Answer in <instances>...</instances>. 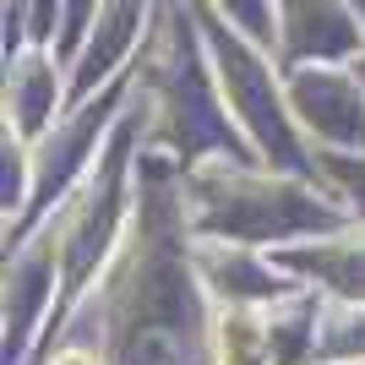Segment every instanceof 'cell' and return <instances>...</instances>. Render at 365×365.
Returning <instances> with one entry per match:
<instances>
[{"label": "cell", "instance_id": "cell-1", "mask_svg": "<svg viewBox=\"0 0 365 365\" xmlns=\"http://www.w3.org/2000/svg\"><path fill=\"white\" fill-rule=\"evenodd\" d=\"M185 191V218L191 235H213V240H240V245H262V240H289L300 229H344V218H354L349 207H327L317 202L305 185L273 180L245 169V153H218L191 164V175H180Z\"/></svg>", "mask_w": 365, "mask_h": 365}, {"label": "cell", "instance_id": "cell-2", "mask_svg": "<svg viewBox=\"0 0 365 365\" xmlns=\"http://www.w3.org/2000/svg\"><path fill=\"white\" fill-rule=\"evenodd\" d=\"M284 98L289 115L333 153H365V76L333 61L284 66Z\"/></svg>", "mask_w": 365, "mask_h": 365}, {"label": "cell", "instance_id": "cell-3", "mask_svg": "<svg viewBox=\"0 0 365 365\" xmlns=\"http://www.w3.org/2000/svg\"><path fill=\"white\" fill-rule=\"evenodd\" d=\"M61 66L66 61L49 44H22L16 55H6V131L38 142L61 120Z\"/></svg>", "mask_w": 365, "mask_h": 365}, {"label": "cell", "instance_id": "cell-4", "mask_svg": "<svg viewBox=\"0 0 365 365\" xmlns=\"http://www.w3.org/2000/svg\"><path fill=\"white\" fill-rule=\"evenodd\" d=\"M55 273H61V262H55V245L44 235L16 240V257L6 267V365L22 360L38 317L55 305Z\"/></svg>", "mask_w": 365, "mask_h": 365}]
</instances>
